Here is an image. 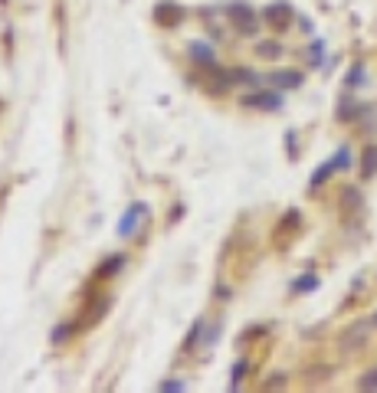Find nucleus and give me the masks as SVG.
<instances>
[{
  "label": "nucleus",
  "mask_w": 377,
  "mask_h": 393,
  "mask_svg": "<svg viewBox=\"0 0 377 393\" xmlns=\"http://www.w3.org/2000/svg\"><path fill=\"white\" fill-rule=\"evenodd\" d=\"M203 92L207 95H214V98H220V95H226L230 89H233V73L230 69H217V66H207V73H203Z\"/></svg>",
  "instance_id": "nucleus-1"
},
{
  "label": "nucleus",
  "mask_w": 377,
  "mask_h": 393,
  "mask_svg": "<svg viewBox=\"0 0 377 393\" xmlns=\"http://www.w3.org/2000/svg\"><path fill=\"white\" fill-rule=\"evenodd\" d=\"M226 17H230V24L237 26L239 37H252V33H256V13H252L246 3H230Z\"/></svg>",
  "instance_id": "nucleus-2"
},
{
  "label": "nucleus",
  "mask_w": 377,
  "mask_h": 393,
  "mask_svg": "<svg viewBox=\"0 0 377 393\" xmlns=\"http://www.w3.org/2000/svg\"><path fill=\"white\" fill-rule=\"evenodd\" d=\"M365 341H367V321H361V325H354V328H348V331L341 334L338 347H341V354L348 357V354H354Z\"/></svg>",
  "instance_id": "nucleus-3"
},
{
  "label": "nucleus",
  "mask_w": 377,
  "mask_h": 393,
  "mask_svg": "<svg viewBox=\"0 0 377 393\" xmlns=\"http://www.w3.org/2000/svg\"><path fill=\"white\" fill-rule=\"evenodd\" d=\"M141 217H148V207H145V203H131L128 213L118 220V236H125V239H128V236L138 233V220H141Z\"/></svg>",
  "instance_id": "nucleus-4"
},
{
  "label": "nucleus",
  "mask_w": 377,
  "mask_h": 393,
  "mask_svg": "<svg viewBox=\"0 0 377 393\" xmlns=\"http://www.w3.org/2000/svg\"><path fill=\"white\" fill-rule=\"evenodd\" d=\"M181 17H184V7H177L174 0H161V3L154 7V20L161 26H177Z\"/></svg>",
  "instance_id": "nucleus-5"
},
{
  "label": "nucleus",
  "mask_w": 377,
  "mask_h": 393,
  "mask_svg": "<svg viewBox=\"0 0 377 393\" xmlns=\"http://www.w3.org/2000/svg\"><path fill=\"white\" fill-rule=\"evenodd\" d=\"M243 105H252V109H266V111H276L282 105V95L279 92H250L243 98Z\"/></svg>",
  "instance_id": "nucleus-6"
},
{
  "label": "nucleus",
  "mask_w": 377,
  "mask_h": 393,
  "mask_svg": "<svg viewBox=\"0 0 377 393\" xmlns=\"http://www.w3.org/2000/svg\"><path fill=\"white\" fill-rule=\"evenodd\" d=\"M263 17H266V24L286 30V26L292 24V7H289V3H273V7H266Z\"/></svg>",
  "instance_id": "nucleus-7"
},
{
  "label": "nucleus",
  "mask_w": 377,
  "mask_h": 393,
  "mask_svg": "<svg viewBox=\"0 0 377 393\" xmlns=\"http://www.w3.org/2000/svg\"><path fill=\"white\" fill-rule=\"evenodd\" d=\"M361 210V194H358V187H344L341 190V217H351Z\"/></svg>",
  "instance_id": "nucleus-8"
},
{
  "label": "nucleus",
  "mask_w": 377,
  "mask_h": 393,
  "mask_svg": "<svg viewBox=\"0 0 377 393\" xmlns=\"http://www.w3.org/2000/svg\"><path fill=\"white\" fill-rule=\"evenodd\" d=\"M269 82L279 86V89H299L302 86V73H286V69H282V73L269 75Z\"/></svg>",
  "instance_id": "nucleus-9"
},
{
  "label": "nucleus",
  "mask_w": 377,
  "mask_h": 393,
  "mask_svg": "<svg viewBox=\"0 0 377 393\" xmlns=\"http://www.w3.org/2000/svg\"><path fill=\"white\" fill-rule=\"evenodd\" d=\"M256 56H259V60H279V56H282V43L263 39V43H256Z\"/></svg>",
  "instance_id": "nucleus-10"
},
{
  "label": "nucleus",
  "mask_w": 377,
  "mask_h": 393,
  "mask_svg": "<svg viewBox=\"0 0 377 393\" xmlns=\"http://www.w3.org/2000/svg\"><path fill=\"white\" fill-rule=\"evenodd\" d=\"M190 56H194L197 62H207V66H214V49L207 46L203 39H194V43H190Z\"/></svg>",
  "instance_id": "nucleus-11"
},
{
  "label": "nucleus",
  "mask_w": 377,
  "mask_h": 393,
  "mask_svg": "<svg viewBox=\"0 0 377 393\" xmlns=\"http://www.w3.org/2000/svg\"><path fill=\"white\" fill-rule=\"evenodd\" d=\"M377 174V147L371 145L365 151V158H361V177H374Z\"/></svg>",
  "instance_id": "nucleus-12"
},
{
  "label": "nucleus",
  "mask_w": 377,
  "mask_h": 393,
  "mask_svg": "<svg viewBox=\"0 0 377 393\" xmlns=\"http://www.w3.org/2000/svg\"><path fill=\"white\" fill-rule=\"evenodd\" d=\"M354 111H361V109L354 105V98H351V95H344V98L338 102V118H341V122H351Z\"/></svg>",
  "instance_id": "nucleus-13"
},
{
  "label": "nucleus",
  "mask_w": 377,
  "mask_h": 393,
  "mask_svg": "<svg viewBox=\"0 0 377 393\" xmlns=\"http://www.w3.org/2000/svg\"><path fill=\"white\" fill-rule=\"evenodd\" d=\"M312 289H318V279H315V275H302L299 282L292 285V292H312Z\"/></svg>",
  "instance_id": "nucleus-14"
},
{
  "label": "nucleus",
  "mask_w": 377,
  "mask_h": 393,
  "mask_svg": "<svg viewBox=\"0 0 377 393\" xmlns=\"http://www.w3.org/2000/svg\"><path fill=\"white\" fill-rule=\"evenodd\" d=\"M358 387H361V390H377V367H374V370H367L365 377L358 381Z\"/></svg>",
  "instance_id": "nucleus-15"
},
{
  "label": "nucleus",
  "mask_w": 377,
  "mask_h": 393,
  "mask_svg": "<svg viewBox=\"0 0 377 393\" xmlns=\"http://www.w3.org/2000/svg\"><path fill=\"white\" fill-rule=\"evenodd\" d=\"M328 374H331V370H328V367H318V370H309V374H305V381H325Z\"/></svg>",
  "instance_id": "nucleus-16"
},
{
  "label": "nucleus",
  "mask_w": 377,
  "mask_h": 393,
  "mask_svg": "<svg viewBox=\"0 0 377 393\" xmlns=\"http://www.w3.org/2000/svg\"><path fill=\"white\" fill-rule=\"evenodd\" d=\"M365 66H354V73L348 75V86H358V82H365V73H361Z\"/></svg>",
  "instance_id": "nucleus-17"
},
{
  "label": "nucleus",
  "mask_w": 377,
  "mask_h": 393,
  "mask_svg": "<svg viewBox=\"0 0 377 393\" xmlns=\"http://www.w3.org/2000/svg\"><path fill=\"white\" fill-rule=\"evenodd\" d=\"M243 370H246V364L239 360L237 367H233V383H230V387H239V377H243Z\"/></svg>",
  "instance_id": "nucleus-18"
},
{
  "label": "nucleus",
  "mask_w": 377,
  "mask_h": 393,
  "mask_svg": "<svg viewBox=\"0 0 377 393\" xmlns=\"http://www.w3.org/2000/svg\"><path fill=\"white\" fill-rule=\"evenodd\" d=\"M279 387H286V377H273V381L266 383V390H279Z\"/></svg>",
  "instance_id": "nucleus-19"
},
{
  "label": "nucleus",
  "mask_w": 377,
  "mask_h": 393,
  "mask_svg": "<svg viewBox=\"0 0 377 393\" xmlns=\"http://www.w3.org/2000/svg\"><path fill=\"white\" fill-rule=\"evenodd\" d=\"M312 60L322 62V39H315V43H312Z\"/></svg>",
  "instance_id": "nucleus-20"
},
{
  "label": "nucleus",
  "mask_w": 377,
  "mask_h": 393,
  "mask_svg": "<svg viewBox=\"0 0 377 393\" xmlns=\"http://www.w3.org/2000/svg\"><path fill=\"white\" fill-rule=\"evenodd\" d=\"M161 390H184V383H181V381H164Z\"/></svg>",
  "instance_id": "nucleus-21"
},
{
  "label": "nucleus",
  "mask_w": 377,
  "mask_h": 393,
  "mask_svg": "<svg viewBox=\"0 0 377 393\" xmlns=\"http://www.w3.org/2000/svg\"><path fill=\"white\" fill-rule=\"evenodd\" d=\"M374 321H377V315H374Z\"/></svg>",
  "instance_id": "nucleus-22"
}]
</instances>
